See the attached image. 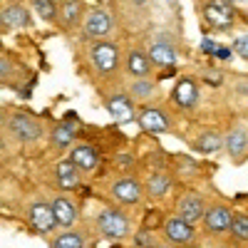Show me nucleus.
I'll use <instances>...</instances> for the list:
<instances>
[{"instance_id": "nucleus-1", "label": "nucleus", "mask_w": 248, "mask_h": 248, "mask_svg": "<svg viewBox=\"0 0 248 248\" xmlns=\"http://www.w3.org/2000/svg\"><path fill=\"white\" fill-rule=\"evenodd\" d=\"M94 231L107 238V241H127L132 238L134 229H132V218L127 216V211L119 206H105L94 214Z\"/></svg>"}, {"instance_id": "nucleus-2", "label": "nucleus", "mask_w": 248, "mask_h": 248, "mask_svg": "<svg viewBox=\"0 0 248 248\" xmlns=\"http://www.w3.org/2000/svg\"><path fill=\"white\" fill-rule=\"evenodd\" d=\"M5 129L23 144H32L37 139H43V134H45L43 122L30 117L28 112H10L5 117Z\"/></svg>"}, {"instance_id": "nucleus-3", "label": "nucleus", "mask_w": 248, "mask_h": 248, "mask_svg": "<svg viewBox=\"0 0 248 248\" xmlns=\"http://www.w3.org/2000/svg\"><path fill=\"white\" fill-rule=\"evenodd\" d=\"M90 65L99 77H109L119 67V47L109 40H97L90 45Z\"/></svg>"}, {"instance_id": "nucleus-4", "label": "nucleus", "mask_w": 248, "mask_h": 248, "mask_svg": "<svg viewBox=\"0 0 248 248\" xmlns=\"http://www.w3.org/2000/svg\"><path fill=\"white\" fill-rule=\"evenodd\" d=\"M144 184L134 176H119L109 184V196L114 199L117 206H139L144 201Z\"/></svg>"}, {"instance_id": "nucleus-5", "label": "nucleus", "mask_w": 248, "mask_h": 248, "mask_svg": "<svg viewBox=\"0 0 248 248\" xmlns=\"http://www.w3.org/2000/svg\"><path fill=\"white\" fill-rule=\"evenodd\" d=\"M201 223H203V233H209V236H226V233H231V223H233L231 206L223 203V201H211Z\"/></svg>"}, {"instance_id": "nucleus-6", "label": "nucleus", "mask_w": 248, "mask_h": 248, "mask_svg": "<svg viewBox=\"0 0 248 248\" xmlns=\"http://www.w3.org/2000/svg\"><path fill=\"white\" fill-rule=\"evenodd\" d=\"M161 233H164V241H167L169 246L181 248V246L194 243V238H196V226L189 223V221H184L181 216L174 214V216H169L167 221H164Z\"/></svg>"}, {"instance_id": "nucleus-7", "label": "nucleus", "mask_w": 248, "mask_h": 248, "mask_svg": "<svg viewBox=\"0 0 248 248\" xmlns=\"http://www.w3.org/2000/svg\"><path fill=\"white\" fill-rule=\"evenodd\" d=\"M28 221L32 226V231L40 236H50L57 229V221H55V211H52V203L45 199H35L28 206Z\"/></svg>"}, {"instance_id": "nucleus-8", "label": "nucleus", "mask_w": 248, "mask_h": 248, "mask_svg": "<svg viewBox=\"0 0 248 248\" xmlns=\"http://www.w3.org/2000/svg\"><path fill=\"white\" fill-rule=\"evenodd\" d=\"M112 32V17L105 8H92L85 15V23H82V35L87 40H107V35Z\"/></svg>"}, {"instance_id": "nucleus-9", "label": "nucleus", "mask_w": 248, "mask_h": 248, "mask_svg": "<svg viewBox=\"0 0 248 248\" xmlns=\"http://www.w3.org/2000/svg\"><path fill=\"white\" fill-rule=\"evenodd\" d=\"M206 209H209V201H206L203 194H199V191H186L176 201V216H181L184 221H189L194 226L199 221H203Z\"/></svg>"}, {"instance_id": "nucleus-10", "label": "nucleus", "mask_w": 248, "mask_h": 248, "mask_svg": "<svg viewBox=\"0 0 248 248\" xmlns=\"http://www.w3.org/2000/svg\"><path fill=\"white\" fill-rule=\"evenodd\" d=\"M199 99H201V90H199L194 77H181L174 85V90H171V102L184 112L194 109L199 105Z\"/></svg>"}, {"instance_id": "nucleus-11", "label": "nucleus", "mask_w": 248, "mask_h": 248, "mask_svg": "<svg viewBox=\"0 0 248 248\" xmlns=\"http://www.w3.org/2000/svg\"><path fill=\"white\" fill-rule=\"evenodd\" d=\"M0 23H3V28L8 32H13V30H28L32 25V17H30V10H28L25 3L13 0V3H8L3 8V13H0Z\"/></svg>"}, {"instance_id": "nucleus-12", "label": "nucleus", "mask_w": 248, "mask_h": 248, "mask_svg": "<svg viewBox=\"0 0 248 248\" xmlns=\"http://www.w3.org/2000/svg\"><path fill=\"white\" fill-rule=\"evenodd\" d=\"M203 15L218 30L233 28V3L231 0H209V3L203 5Z\"/></svg>"}, {"instance_id": "nucleus-13", "label": "nucleus", "mask_w": 248, "mask_h": 248, "mask_svg": "<svg viewBox=\"0 0 248 248\" xmlns=\"http://www.w3.org/2000/svg\"><path fill=\"white\" fill-rule=\"evenodd\" d=\"M52 179H55V186L60 191H75L82 184V171L70 159H60L52 167Z\"/></svg>"}, {"instance_id": "nucleus-14", "label": "nucleus", "mask_w": 248, "mask_h": 248, "mask_svg": "<svg viewBox=\"0 0 248 248\" xmlns=\"http://www.w3.org/2000/svg\"><path fill=\"white\" fill-rule=\"evenodd\" d=\"M107 112L114 122L119 124H127L132 119H137V112H134V99L129 97V92H114L107 97Z\"/></svg>"}, {"instance_id": "nucleus-15", "label": "nucleus", "mask_w": 248, "mask_h": 248, "mask_svg": "<svg viewBox=\"0 0 248 248\" xmlns=\"http://www.w3.org/2000/svg\"><path fill=\"white\" fill-rule=\"evenodd\" d=\"M149 52V60H152V65L154 67H176V62H179V52L176 47L169 43V40H164V37H156L152 40V45L147 47Z\"/></svg>"}, {"instance_id": "nucleus-16", "label": "nucleus", "mask_w": 248, "mask_h": 248, "mask_svg": "<svg viewBox=\"0 0 248 248\" xmlns=\"http://www.w3.org/2000/svg\"><path fill=\"white\" fill-rule=\"evenodd\" d=\"M226 137V154H229L233 161H243L248 154V127L243 124H233V127L223 134Z\"/></svg>"}, {"instance_id": "nucleus-17", "label": "nucleus", "mask_w": 248, "mask_h": 248, "mask_svg": "<svg viewBox=\"0 0 248 248\" xmlns=\"http://www.w3.org/2000/svg\"><path fill=\"white\" fill-rule=\"evenodd\" d=\"M67 159L75 164L82 174H92L99 167V152L92 147V144H85V141L75 144V147L70 149V156Z\"/></svg>"}, {"instance_id": "nucleus-18", "label": "nucleus", "mask_w": 248, "mask_h": 248, "mask_svg": "<svg viewBox=\"0 0 248 248\" xmlns=\"http://www.w3.org/2000/svg\"><path fill=\"white\" fill-rule=\"evenodd\" d=\"M137 119L141 124V129H147L152 134H164V132L171 129V119H169V114L164 112L161 107H147V109H141Z\"/></svg>"}, {"instance_id": "nucleus-19", "label": "nucleus", "mask_w": 248, "mask_h": 248, "mask_svg": "<svg viewBox=\"0 0 248 248\" xmlns=\"http://www.w3.org/2000/svg\"><path fill=\"white\" fill-rule=\"evenodd\" d=\"M52 211H55V221H57V229H70V226H75L77 221V203L65 196V194H57L52 196Z\"/></svg>"}, {"instance_id": "nucleus-20", "label": "nucleus", "mask_w": 248, "mask_h": 248, "mask_svg": "<svg viewBox=\"0 0 248 248\" xmlns=\"http://www.w3.org/2000/svg\"><path fill=\"white\" fill-rule=\"evenodd\" d=\"M152 67L154 65H152L147 50H139V47L129 50V55H127V72L132 75V79H149Z\"/></svg>"}, {"instance_id": "nucleus-21", "label": "nucleus", "mask_w": 248, "mask_h": 248, "mask_svg": "<svg viewBox=\"0 0 248 248\" xmlns=\"http://www.w3.org/2000/svg\"><path fill=\"white\" fill-rule=\"evenodd\" d=\"M171 186H174V179L164 171V169L152 171V174L147 176V181H144V189H147V196H149L152 201L164 199V196L171 191Z\"/></svg>"}, {"instance_id": "nucleus-22", "label": "nucleus", "mask_w": 248, "mask_h": 248, "mask_svg": "<svg viewBox=\"0 0 248 248\" xmlns=\"http://www.w3.org/2000/svg\"><path fill=\"white\" fill-rule=\"evenodd\" d=\"M191 147H194V152H199V154H216L218 149L226 147V137H223L221 132H216V129H206V132H201V134L191 141Z\"/></svg>"}, {"instance_id": "nucleus-23", "label": "nucleus", "mask_w": 248, "mask_h": 248, "mask_svg": "<svg viewBox=\"0 0 248 248\" xmlns=\"http://www.w3.org/2000/svg\"><path fill=\"white\" fill-rule=\"evenodd\" d=\"M82 15H85V3H82V0H65V3H60L57 20L65 28H75L82 20Z\"/></svg>"}, {"instance_id": "nucleus-24", "label": "nucleus", "mask_w": 248, "mask_h": 248, "mask_svg": "<svg viewBox=\"0 0 248 248\" xmlns=\"http://www.w3.org/2000/svg\"><path fill=\"white\" fill-rule=\"evenodd\" d=\"M72 144H75V127L60 122L50 129V147L52 149H70Z\"/></svg>"}, {"instance_id": "nucleus-25", "label": "nucleus", "mask_w": 248, "mask_h": 248, "mask_svg": "<svg viewBox=\"0 0 248 248\" xmlns=\"http://www.w3.org/2000/svg\"><path fill=\"white\" fill-rule=\"evenodd\" d=\"M50 248H87V236L72 229V231H62L50 241Z\"/></svg>"}, {"instance_id": "nucleus-26", "label": "nucleus", "mask_w": 248, "mask_h": 248, "mask_svg": "<svg viewBox=\"0 0 248 248\" xmlns=\"http://www.w3.org/2000/svg\"><path fill=\"white\" fill-rule=\"evenodd\" d=\"M156 94V85L152 79H132L129 82V97L134 102H149Z\"/></svg>"}, {"instance_id": "nucleus-27", "label": "nucleus", "mask_w": 248, "mask_h": 248, "mask_svg": "<svg viewBox=\"0 0 248 248\" xmlns=\"http://www.w3.org/2000/svg\"><path fill=\"white\" fill-rule=\"evenodd\" d=\"M32 10L40 15L43 23H57V15H60V8L55 0H30Z\"/></svg>"}, {"instance_id": "nucleus-28", "label": "nucleus", "mask_w": 248, "mask_h": 248, "mask_svg": "<svg viewBox=\"0 0 248 248\" xmlns=\"http://www.w3.org/2000/svg\"><path fill=\"white\" fill-rule=\"evenodd\" d=\"M231 238L236 243H248V214L238 211L233 214V223H231Z\"/></svg>"}, {"instance_id": "nucleus-29", "label": "nucleus", "mask_w": 248, "mask_h": 248, "mask_svg": "<svg viewBox=\"0 0 248 248\" xmlns=\"http://www.w3.org/2000/svg\"><path fill=\"white\" fill-rule=\"evenodd\" d=\"M132 246L134 248H159L161 243H159V238L152 229H139V231L132 233Z\"/></svg>"}, {"instance_id": "nucleus-30", "label": "nucleus", "mask_w": 248, "mask_h": 248, "mask_svg": "<svg viewBox=\"0 0 248 248\" xmlns=\"http://www.w3.org/2000/svg\"><path fill=\"white\" fill-rule=\"evenodd\" d=\"M174 164L181 167V169H176L179 176H184V179H196L199 176V164L194 159H189V156H174Z\"/></svg>"}, {"instance_id": "nucleus-31", "label": "nucleus", "mask_w": 248, "mask_h": 248, "mask_svg": "<svg viewBox=\"0 0 248 248\" xmlns=\"http://www.w3.org/2000/svg\"><path fill=\"white\" fill-rule=\"evenodd\" d=\"M231 50H233V55H238V57H243V60L248 62V35H238V37L233 40Z\"/></svg>"}, {"instance_id": "nucleus-32", "label": "nucleus", "mask_w": 248, "mask_h": 248, "mask_svg": "<svg viewBox=\"0 0 248 248\" xmlns=\"http://www.w3.org/2000/svg\"><path fill=\"white\" fill-rule=\"evenodd\" d=\"M233 92H236L238 97H248V77H238V79L233 82Z\"/></svg>"}, {"instance_id": "nucleus-33", "label": "nucleus", "mask_w": 248, "mask_h": 248, "mask_svg": "<svg viewBox=\"0 0 248 248\" xmlns=\"http://www.w3.org/2000/svg\"><path fill=\"white\" fill-rule=\"evenodd\" d=\"M216 47H218V43H214V40H201V50L203 52H216Z\"/></svg>"}, {"instance_id": "nucleus-34", "label": "nucleus", "mask_w": 248, "mask_h": 248, "mask_svg": "<svg viewBox=\"0 0 248 248\" xmlns=\"http://www.w3.org/2000/svg\"><path fill=\"white\" fill-rule=\"evenodd\" d=\"M233 5H243V3H248V0H231Z\"/></svg>"}, {"instance_id": "nucleus-35", "label": "nucleus", "mask_w": 248, "mask_h": 248, "mask_svg": "<svg viewBox=\"0 0 248 248\" xmlns=\"http://www.w3.org/2000/svg\"><path fill=\"white\" fill-rule=\"evenodd\" d=\"M132 3H134V5H144V3H147V0H132Z\"/></svg>"}, {"instance_id": "nucleus-36", "label": "nucleus", "mask_w": 248, "mask_h": 248, "mask_svg": "<svg viewBox=\"0 0 248 248\" xmlns=\"http://www.w3.org/2000/svg\"><path fill=\"white\" fill-rule=\"evenodd\" d=\"M181 248H199L196 243H189V246H181Z\"/></svg>"}, {"instance_id": "nucleus-37", "label": "nucleus", "mask_w": 248, "mask_h": 248, "mask_svg": "<svg viewBox=\"0 0 248 248\" xmlns=\"http://www.w3.org/2000/svg\"><path fill=\"white\" fill-rule=\"evenodd\" d=\"M159 248H174V246H169V243H161Z\"/></svg>"}, {"instance_id": "nucleus-38", "label": "nucleus", "mask_w": 248, "mask_h": 248, "mask_svg": "<svg viewBox=\"0 0 248 248\" xmlns=\"http://www.w3.org/2000/svg\"><path fill=\"white\" fill-rule=\"evenodd\" d=\"M55 3H65V0H55Z\"/></svg>"}]
</instances>
